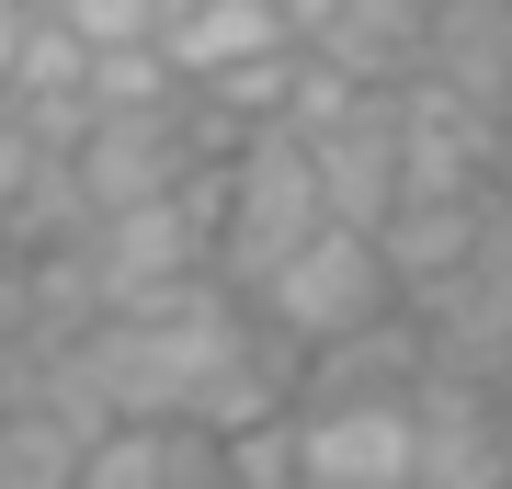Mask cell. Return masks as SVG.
Returning <instances> with one entry per match:
<instances>
[{"label": "cell", "mask_w": 512, "mask_h": 489, "mask_svg": "<svg viewBox=\"0 0 512 489\" xmlns=\"http://www.w3.org/2000/svg\"><path fill=\"white\" fill-rule=\"evenodd\" d=\"M80 387H92L103 421H171V433H251V421H285L296 410V353L262 330L217 273L148 296V308H114L80 330Z\"/></svg>", "instance_id": "6da1fadb"}, {"label": "cell", "mask_w": 512, "mask_h": 489, "mask_svg": "<svg viewBox=\"0 0 512 489\" xmlns=\"http://www.w3.org/2000/svg\"><path fill=\"white\" fill-rule=\"evenodd\" d=\"M421 376H433V342H421V319H410V308H387V319L342 330L330 353L296 364V410H308V399H410Z\"/></svg>", "instance_id": "30bf717a"}, {"label": "cell", "mask_w": 512, "mask_h": 489, "mask_svg": "<svg viewBox=\"0 0 512 489\" xmlns=\"http://www.w3.org/2000/svg\"><path fill=\"white\" fill-rule=\"evenodd\" d=\"M262 12H274V23H285V46H308V35H319V23H330V12H342V0H262Z\"/></svg>", "instance_id": "5bb4252c"}, {"label": "cell", "mask_w": 512, "mask_h": 489, "mask_svg": "<svg viewBox=\"0 0 512 489\" xmlns=\"http://www.w3.org/2000/svg\"><path fill=\"white\" fill-rule=\"evenodd\" d=\"M285 489H410V399L285 410Z\"/></svg>", "instance_id": "5b68a950"}, {"label": "cell", "mask_w": 512, "mask_h": 489, "mask_svg": "<svg viewBox=\"0 0 512 489\" xmlns=\"http://www.w3.org/2000/svg\"><path fill=\"white\" fill-rule=\"evenodd\" d=\"M148 57H160L183 91L251 69V57H285V23L262 0H148Z\"/></svg>", "instance_id": "9c48e42d"}, {"label": "cell", "mask_w": 512, "mask_h": 489, "mask_svg": "<svg viewBox=\"0 0 512 489\" xmlns=\"http://www.w3.org/2000/svg\"><path fill=\"white\" fill-rule=\"evenodd\" d=\"M12 46H23V0H0V91H12Z\"/></svg>", "instance_id": "9a60e30c"}, {"label": "cell", "mask_w": 512, "mask_h": 489, "mask_svg": "<svg viewBox=\"0 0 512 489\" xmlns=\"http://www.w3.org/2000/svg\"><path fill=\"white\" fill-rule=\"evenodd\" d=\"M296 57L342 91H410L421 57H433V0H342Z\"/></svg>", "instance_id": "ba28073f"}, {"label": "cell", "mask_w": 512, "mask_h": 489, "mask_svg": "<svg viewBox=\"0 0 512 489\" xmlns=\"http://www.w3.org/2000/svg\"><path fill=\"white\" fill-rule=\"evenodd\" d=\"M57 160H69V148H46V137H35V126L12 114V103H0V217H12V205L35 194V182H46Z\"/></svg>", "instance_id": "7c38bea8"}, {"label": "cell", "mask_w": 512, "mask_h": 489, "mask_svg": "<svg viewBox=\"0 0 512 489\" xmlns=\"http://www.w3.org/2000/svg\"><path fill=\"white\" fill-rule=\"evenodd\" d=\"M239 148V126L205 91H148V103H114V114H80V137H69V182H80V205L92 217H114V205H160V194H194L205 171H217Z\"/></svg>", "instance_id": "7a4b0ae2"}, {"label": "cell", "mask_w": 512, "mask_h": 489, "mask_svg": "<svg viewBox=\"0 0 512 489\" xmlns=\"http://www.w3.org/2000/svg\"><path fill=\"white\" fill-rule=\"evenodd\" d=\"M308 228H330V205L308 182V148H296L285 126H251L228 148V171H217V251H205V273H217L228 296H251Z\"/></svg>", "instance_id": "3957f363"}, {"label": "cell", "mask_w": 512, "mask_h": 489, "mask_svg": "<svg viewBox=\"0 0 512 489\" xmlns=\"http://www.w3.org/2000/svg\"><path fill=\"white\" fill-rule=\"evenodd\" d=\"M490 342H501V376H512V285H501V308H490Z\"/></svg>", "instance_id": "2e32d148"}, {"label": "cell", "mask_w": 512, "mask_h": 489, "mask_svg": "<svg viewBox=\"0 0 512 489\" xmlns=\"http://www.w3.org/2000/svg\"><path fill=\"white\" fill-rule=\"evenodd\" d=\"M285 137L308 148V182H319L330 228H376L399 205V114H387V91H342L330 114H308Z\"/></svg>", "instance_id": "8992f818"}, {"label": "cell", "mask_w": 512, "mask_h": 489, "mask_svg": "<svg viewBox=\"0 0 512 489\" xmlns=\"http://www.w3.org/2000/svg\"><path fill=\"white\" fill-rule=\"evenodd\" d=\"M239 308L274 330L296 364H308V353L342 342V330L387 319V308H399V285H387V262H376V239H365V228H308V239H296V251L251 285V296H239Z\"/></svg>", "instance_id": "277c9868"}, {"label": "cell", "mask_w": 512, "mask_h": 489, "mask_svg": "<svg viewBox=\"0 0 512 489\" xmlns=\"http://www.w3.org/2000/svg\"><path fill=\"white\" fill-rule=\"evenodd\" d=\"M387 114H399V194H490V160H501L490 114H467L444 80L387 91Z\"/></svg>", "instance_id": "52a82bcc"}, {"label": "cell", "mask_w": 512, "mask_h": 489, "mask_svg": "<svg viewBox=\"0 0 512 489\" xmlns=\"http://www.w3.org/2000/svg\"><path fill=\"white\" fill-rule=\"evenodd\" d=\"M23 330H57L46 319V262L0 239V342H23Z\"/></svg>", "instance_id": "4fadbf2b"}, {"label": "cell", "mask_w": 512, "mask_h": 489, "mask_svg": "<svg viewBox=\"0 0 512 489\" xmlns=\"http://www.w3.org/2000/svg\"><path fill=\"white\" fill-rule=\"evenodd\" d=\"M205 467V433H171V421H103L80 444L69 489H183Z\"/></svg>", "instance_id": "8fae6325"}]
</instances>
